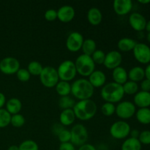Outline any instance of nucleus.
I'll list each match as a JSON object with an SVG mask.
<instances>
[{
  "mask_svg": "<svg viewBox=\"0 0 150 150\" xmlns=\"http://www.w3.org/2000/svg\"><path fill=\"white\" fill-rule=\"evenodd\" d=\"M144 73H145V79L150 81V63L149 64H147L146 68L144 69Z\"/></svg>",
  "mask_w": 150,
  "mask_h": 150,
  "instance_id": "de8ad7c7",
  "label": "nucleus"
},
{
  "mask_svg": "<svg viewBox=\"0 0 150 150\" xmlns=\"http://www.w3.org/2000/svg\"><path fill=\"white\" fill-rule=\"evenodd\" d=\"M133 4L131 0H114L113 9L118 16H126L131 12Z\"/></svg>",
  "mask_w": 150,
  "mask_h": 150,
  "instance_id": "2eb2a0df",
  "label": "nucleus"
},
{
  "mask_svg": "<svg viewBox=\"0 0 150 150\" xmlns=\"http://www.w3.org/2000/svg\"><path fill=\"white\" fill-rule=\"evenodd\" d=\"M131 127L130 125L124 120H119L111 125L110 127V135L115 139H125L130 136Z\"/></svg>",
  "mask_w": 150,
  "mask_h": 150,
  "instance_id": "6e6552de",
  "label": "nucleus"
},
{
  "mask_svg": "<svg viewBox=\"0 0 150 150\" xmlns=\"http://www.w3.org/2000/svg\"><path fill=\"white\" fill-rule=\"evenodd\" d=\"M100 111L105 117H111L113 114H115L116 105L111 103L105 102L101 106Z\"/></svg>",
  "mask_w": 150,
  "mask_h": 150,
  "instance_id": "473e14b6",
  "label": "nucleus"
},
{
  "mask_svg": "<svg viewBox=\"0 0 150 150\" xmlns=\"http://www.w3.org/2000/svg\"><path fill=\"white\" fill-rule=\"evenodd\" d=\"M127 76H128L129 81L136 82V83L141 82L145 79L144 69L140 66L133 67L129 70Z\"/></svg>",
  "mask_w": 150,
  "mask_h": 150,
  "instance_id": "4be33fe9",
  "label": "nucleus"
},
{
  "mask_svg": "<svg viewBox=\"0 0 150 150\" xmlns=\"http://www.w3.org/2000/svg\"><path fill=\"white\" fill-rule=\"evenodd\" d=\"M41 83L46 88H54L59 81L57 70L55 67L46 66L43 67L39 76Z\"/></svg>",
  "mask_w": 150,
  "mask_h": 150,
  "instance_id": "423d86ee",
  "label": "nucleus"
},
{
  "mask_svg": "<svg viewBox=\"0 0 150 150\" xmlns=\"http://www.w3.org/2000/svg\"><path fill=\"white\" fill-rule=\"evenodd\" d=\"M59 150H76V146L71 143V142H67V143H62L60 144Z\"/></svg>",
  "mask_w": 150,
  "mask_h": 150,
  "instance_id": "79ce46f5",
  "label": "nucleus"
},
{
  "mask_svg": "<svg viewBox=\"0 0 150 150\" xmlns=\"http://www.w3.org/2000/svg\"><path fill=\"white\" fill-rule=\"evenodd\" d=\"M128 22L133 30L140 32L145 30L147 21L143 15L137 12H134L129 16Z\"/></svg>",
  "mask_w": 150,
  "mask_h": 150,
  "instance_id": "4468645a",
  "label": "nucleus"
},
{
  "mask_svg": "<svg viewBox=\"0 0 150 150\" xmlns=\"http://www.w3.org/2000/svg\"><path fill=\"white\" fill-rule=\"evenodd\" d=\"M16 77L21 82H27L30 79L31 75L27 69L20 68L16 73Z\"/></svg>",
  "mask_w": 150,
  "mask_h": 150,
  "instance_id": "e433bc0d",
  "label": "nucleus"
},
{
  "mask_svg": "<svg viewBox=\"0 0 150 150\" xmlns=\"http://www.w3.org/2000/svg\"><path fill=\"white\" fill-rule=\"evenodd\" d=\"M60 81L70 82L76 78L77 75L74 62L71 60H64L60 63L57 69Z\"/></svg>",
  "mask_w": 150,
  "mask_h": 150,
  "instance_id": "39448f33",
  "label": "nucleus"
},
{
  "mask_svg": "<svg viewBox=\"0 0 150 150\" xmlns=\"http://www.w3.org/2000/svg\"><path fill=\"white\" fill-rule=\"evenodd\" d=\"M70 131L71 134L70 142L75 146H81L86 144L89 138V134H88L87 129L83 125H75Z\"/></svg>",
  "mask_w": 150,
  "mask_h": 150,
  "instance_id": "0eeeda50",
  "label": "nucleus"
},
{
  "mask_svg": "<svg viewBox=\"0 0 150 150\" xmlns=\"http://www.w3.org/2000/svg\"><path fill=\"white\" fill-rule=\"evenodd\" d=\"M95 88L88 79L81 78L73 82L71 84V94L76 99L79 100L91 99L94 95Z\"/></svg>",
  "mask_w": 150,
  "mask_h": 150,
  "instance_id": "7ed1b4c3",
  "label": "nucleus"
},
{
  "mask_svg": "<svg viewBox=\"0 0 150 150\" xmlns=\"http://www.w3.org/2000/svg\"><path fill=\"white\" fill-rule=\"evenodd\" d=\"M145 29L147 31V32H150V20L146 22V29Z\"/></svg>",
  "mask_w": 150,
  "mask_h": 150,
  "instance_id": "3c124183",
  "label": "nucleus"
},
{
  "mask_svg": "<svg viewBox=\"0 0 150 150\" xmlns=\"http://www.w3.org/2000/svg\"><path fill=\"white\" fill-rule=\"evenodd\" d=\"M7 150H19V147L17 145H11L9 146Z\"/></svg>",
  "mask_w": 150,
  "mask_h": 150,
  "instance_id": "09e8293b",
  "label": "nucleus"
},
{
  "mask_svg": "<svg viewBox=\"0 0 150 150\" xmlns=\"http://www.w3.org/2000/svg\"><path fill=\"white\" fill-rule=\"evenodd\" d=\"M55 89L60 97L68 96L71 94V84L69 82L59 81L56 85Z\"/></svg>",
  "mask_w": 150,
  "mask_h": 150,
  "instance_id": "cd10ccee",
  "label": "nucleus"
},
{
  "mask_svg": "<svg viewBox=\"0 0 150 150\" xmlns=\"http://www.w3.org/2000/svg\"><path fill=\"white\" fill-rule=\"evenodd\" d=\"M76 116L73 109L62 110L59 115V123L64 126H70L74 123Z\"/></svg>",
  "mask_w": 150,
  "mask_h": 150,
  "instance_id": "5701e85b",
  "label": "nucleus"
},
{
  "mask_svg": "<svg viewBox=\"0 0 150 150\" xmlns=\"http://www.w3.org/2000/svg\"><path fill=\"white\" fill-rule=\"evenodd\" d=\"M73 110L76 118L81 121H88L95 116L98 106L92 100H83L76 102Z\"/></svg>",
  "mask_w": 150,
  "mask_h": 150,
  "instance_id": "f257e3e1",
  "label": "nucleus"
},
{
  "mask_svg": "<svg viewBox=\"0 0 150 150\" xmlns=\"http://www.w3.org/2000/svg\"><path fill=\"white\" fill-rule=\"evenodd\" d=\"M25 122H26V120L22 114H17L11 115L10 124L14 127H21L22 126L24 125Z\"/></svg>",
  "mask_w": 150,
  "mask_h": 150,
  "instance_id": "72a5a7b5",
  "label": "nucleus"
},
{
  "mask_svg": "<svg viewBox=\"0 0 150 150\" xmlns=\"http://www.w3.org/2000/svg\"><path fill=\"white\" fill-rule=\"evenodd\" d=\"M100 96L106 103L114 104L121 102L125 96L122 85L114 81L105 83L100 90Z\"/></svg>",
  "mask_w": 150,
  "mask_h": 150,
  "instance_id": "f03ea898",
  "label": "nucleus"
},
{
  "mask_svg": "<svg viewBox=\"0 0 150 150\" xmlns=\"http://www.w3.org/2000/svg\"><path fill=\"white\" fill-rule=\"evenodd\" d=\"M44 18L48 21H54L57 19V10L54 9H48L45 12Z\"/></svg>",
  "mask_w": 150,
  "mask_h": 150,
  "instance_id": "ea45409f",
  "label": "nucleus"
},
{
  "mask_svg": "<svg viewBox=\"0 0 150 150\" xmlns=\"http://www.w3.org/2000/svg\"><path fill=\"white\" fill-rule=\"evenodd\" d=\"M122 88L125 95H135L139 92V86L138 83L131 81H127L122 85Z\"/></svg>",
  "mask_w": 150,
  "mask_h": 150,
  "instance_id": "c85d7f7f",
  "label": "nucleus"
},
{
  "mask_svg": "<svg viewBox=\"0 0 150 150\" xmlns=\"http://www.w3.org/2000/svg\"><path fill=\"white\" fill-rule=\"evenodd\" d=\"M19 69H20V62L15 57H4L0 61V71L4 74H16Z\"/></svg>",
  "mask_w": 150,
  "mask_h": 150,
  "instance_id": "9b49d317",
  "label": "nucleus"
},
{
  "mask_svg": "<svg viewBox=\"0 0 150 150\" xmlns=\"http://www.w3.org/2000/svg\"><path fill=\"white\" fill-rule=\"evenodd\" d=\"M42 64L38 61H32L29 63L27 66V70L30 73L31 76H39L42 73Z\"/></svg>",
  "mask_w": 150,
  "mask_h": 150,
  "instance_id": "c756f323",
  "label": "nucleus"
},
{
  "mask_svg": "<svg viewBox=\"0 0 150 150\" xmlns=\"http://www.w3.org/2000/svg\"><path fill=\"white\" fill-rule=\"evenodd\" d=\"M59 140L62 143H67V142H70L71 140V134H70V131L69 130L64 128V130H62L57 136Z\"/></svg>",
  "mask_w": 150,
  "mask_h": 150,
  "instance_id": "4c0bfd02",
  "label": "nucleus"
},
{
  "mask_svg": "<svg viewBox=\"0 0 150 150\" xmlns=\"http://www.w3.org/2000/svg\"><path fill=\"white\" fill-rule=\"evenodd\" d=\"M76 71L83 77H89L95 70V64L92 57L85 54H81L75 61Z\"/></svg>",
  "mask_w": 150,
  "mask_h": 150,
  "instance_id": "20e7f679",
  "label": "nucleus"
},
{
  "mask_svg": "<svg viewBox=\"0 0 150 150\" xmlns=\"http://www.w3.org/2000/svg\"><path fill=\"white\" fill-rule=\"evenodd\" d=\"M76 104V101L70 95L61 97L59 100V105L62 110L73 109Z\"/></svg>",
  "mask_w": 150,
  "mask_h": 150,
  "instance_id": "7c9ffc66",
  "label": "nucleus"
},
{
  "mask_svg": "<svg viewBox=\"0 0 150 150\" xmlns=\"http://www.w3.org/2000/svg\"><path fill=\"white\" fill-rule=\"evenodd\" d=\"M133 57L137 62L143 64L150 63V47L143 42H137L133 50Z\"/></svg>",
  "mask_w": 150,
  "mask_h": 150,
  "instance_id": "9d476101",
  "label": "nucleus"
},
{
  "mask_svg": "<svg viewBox=\"0 0 150 150\" xmlns=\"http://www.w3.org/2000/svg\"><path fill=\"white\" fill-rule=\"evenodd\" d=\"M142 145L138 139L127 138L123 142L121 150H142Z\"/></svg>",
  "mask_w": 150,
  "mask_h": 150,
  "instance_id": "a878e982",
  "label": "nucleus"
},
{
  "mask_svg": "<svg viewBox=\"0 0 150 150\" xmlns=\"http://www.w3.org/2000/svg\"><path fill=\"white\" fill-rule=\"evenodd\" d=\"M64 126L62 125L60 123L59 124V123H56V124H54V125H53L52 128H51V130H52L53 133L57 136L59 133L62 130H64Z\"/></svg>",
  "mask_w": 150,
  "mask_h": 150,
  "instance_id": "37998d69",
  "label": "nucleus"
},
{
  "mask_svg": "<svg viewBox=\"0 0 150 150\" xmlns=\"http://www.w3.org/2000/svg\"><path fill=\"white\" fill-rule=\"evenodd\" d=\"M137 44L136 40L130 38H121L117 42V47L122 52H128L133 51Z\"/></svg>",
  "mask_w": 150,
  "mask_h": 150,
  "instance_id": "b1692460",
  "label": "nucleus"
},
{
  "mask_svg": "<svg viewBox=\"0 0 150 150\" xmlns=\"http://www.w3.org/2000/svg\"><path fill=\"white\" fill-rule=\"evenodd\" d=\"M78 150H97L96 147L93 146L92 144H85L82 145V146H79V149Z\"/></svg>",
  "mask_w": 150,
  "mask_h": 150,
  "instance_id": "c03bdc74",
  "label": "nucleus"
},
{
  "mask_svg": "<svg viewBox=\"0 0 150 150\" xmlns=\"http://www.w3.org/2000/svg\"><path fill=\"white\" fill-rule=\"evenodd\" d=\"M133 103L136 107L139 108H149L150 107V92L139 91L133 98Z\"/></svg>",
  "mask_w": 150,
  "mask_h": 150,
  "instance_id": "f3484780",
  "label": "nucleus"
},
{
  "mask_svg": "<svg viewBox=\"0 0 150 150\" xmlns=\"http://www.w3.org/2000/svg\"><path fill=\"white\" fill-rule=\"evenodd\" d=\"M140 87L142 90L144 92H150V81L144 79L142 81H141Z\"/></svg>",
  "mask_w": 150,
  "mask_h": 150,
  "instance_id": "a19ab883",
  "label": "nucleus"
},
{
  "mask_svg": "<svg viewBox=\"0 0 150 150\" xmlns=\"http://www.w3.org/2000/svg\"><path fill=\"white\" fill-rule=\"evenodd\" d=\"M83 54L91 57L94 52L97 50L96 42L93 39L88 38L83 40V45L81 47Z\"/></svg>",
  "mask_w": 150,
  "mask_h": 150,
  "instance_id": "bb28decb",
  "label": "nucleus"
},
{
  "mask_svg": "<svg viewBox=\"0 0 150 150\" xmlns=\"http://www.w3.org/2000/svg\"><path fill=\"white\" fill-rule=\"evenodd\" d=\"M136 105L130 101H121L116 105V114L119 118L124 121L132 118L136 114Z\"/></svg>",
  "mask_w": 150,
  "mask_h": 150,
  "instance_id": "1a4fd4ad",
  "label": "nucleus"
},
{
  "mask_svg": "<svg viewBox=\"0 0 150 150\" xmlns=\"http://www.w3.org/2000/svg\"><path fill=\"white\" fill-rule=\"evenodd\" d=\"M86 18L88 22L92 26H98L102 22L103 14L97 7H92L87 12Z\"/></svg>",
  "mask_w": 150,
  "mask_h": 150,
  "instance_id": "6ab92c4d",
  "label": "nucleus"
},
{
  "mask_svg": "<svg viewBox=\"0 0 150 150\" xmlns=\"http://www.w3.org/2000/svg\"><path fill=\"white\" fill-rule=\"evenodd\" d=\"M88 81L94 88H100L105 84L106 76L102 70H95L89 76Z\"/></svg>",
  "mask_w": 150,
  "mask_h": 150,
  "instance_id": "a211bd4d",
  "label": "nucleus"
},
{
  "mask_svg": "<svg viewBox=\"0 0 150 150\" xmlns=\"http://www.w3.org/2000/svg\"><path fill=\"white\" fill-rule=\"evenodd\" d=\"M122 62V55L120 51L113 50L105 54L103 64L108 70H113L114 69L120 67Z\"/></svg>",
  "mask_w": 150,
  "mask_h": 150,
  "instance_id": "ddd939ff",
  "label": "nucleus"
},
{
  "mask_svg": "<svg viewBox=\"0 0 150 150\" xmlns=\"http://www.w3.org/2000/svg\"><path fill=\"white\" fill-rule=\"evenodd\" d=\"M76 11L70 5H63L57 10V19L62 23H69L73 20Z\"/></svg>",
  "mask_w": 150,
  "mask_h": 150,
  "instance_id": "dca6fc26",
  "label": "nucleus"
},
{
  "mask_svg": "<svg viewBox=\"0 0 150 150\" xmlns=\"http://www.w3.org/2000/svg\"><path fill=\"white\" fill-rule=\"evenodd\" d=\"M146 39H147L148 42L150 43V32H148L147 35H146Z\"/></svg>",
  "mask_w": 150,
  "mask_h": 150,
  "instance_id": "603ef678",
  "label": "nucleus"
},
{
  "mask_svg": "<svg viewBox=\"0 0 150 150\" xmlns=\"http://www.w3.org/2000/svg\"><path fill=\"white\" fill-rule=\"evenodd\" d=\"M5 109L10 115L20 114L22 109V103L18 98H12L6 102Z\"/></svg>",
  "mask_w": 150,
  "mask_h": 150,
  "instance_id": "412c9836",
  "label": "nucleus"
},
{
  "mask_svg": "<svg viewBox=\"0 0 150 150\" xmlns=\"http://www.w3.org/2000/svg\"><path fill=\"white\" fill-rule=\"evenodd\" d=\"M19 150H39V146L37 142L33 140H25L18 146Z\"/></svg>",
  "mask_w": 150,
  "mask_h": 150,
  "instance_id": "c9c22d12",
  "label": "nucleus"
},
{
  "mask_svg": "<svg viewBox=\"0 0 150 150\" xmlns=\"http://www.w3.org/2000/svg\"><path fill=\"white\" fill-rule=\"evenodd\" d=\"M92 60L95 62V65L98 64V65H101V64H103L104 61H105V54L103 51L100 49H97L95 52L92 54V55L91 56Z\"/></svg>",
  "mask_w": 150,
  "mask_h": 150,
  "instance_id": "f704fd0d",
  "label": "nucleus"
},
{
  "mask_svg": "<svg viewBox=\"0 0 150 150\" xmlns=\"http://www.w3.org/2000/svg\"><path fill=\"white\" fill-rule=\"evenodd\" d=\"M138 2L142 4H147L150 3V0H139Z\"/></svg>",
  "mask_w": 150,
  "mask_h": 150,
  "instance_id": "8fccbe9b",
  "label": "nucleus"
},
{
  "mask_svg": "<svg viewBox=\"0 0 150 150\" xmlns=\"http://www.w3.org/2000/svg\"><path fill=\"white\" fill-rule=\"evenodd\" d=\"M139 141L140 143L144 145L150 144V130H144L141 132L139 136Z\"/></svg>",
  "mask_w": 150,
  "mask_h": 150,
  "instance_id": "58836bf2",
  "label": "nucleus"
},
{
  "mask_svg": "<svg viewBox=\"0 0 150 150\" xmlns=\"http://www.w3.org/2000/svg\"><path fill=\"white\" fill-rule=\"evenodd\" d=\"M136 117L137 121L142 125L150 124V108H139L136 110Z\"/></svg>",
  "mask_w": 150,
  "mask_h": 150,
  "instance_id": "393cba45",
  "label": "nucleus"
},
{
  "mask_svg": "<svg viewBox=\"0 0 150 150\" xmlns=\"http://www.w3.org/2000/svg\"><path fill=\"white\" fill-rule=\"evenodd\" d=\"M11 115L5 108L0 109V128H4L10 124Z\"/></svg>",
  "mask_w": 150,
  "mask_h": 150,
  "instance_id": "2f4dec72",
  "label": "nucleus"
},
{
  "mask_svg": "<svg viewBox=\"0 0 150 150\" xmlns=\"http://www.w3.org/2000/svg\"><path fill=\"white\" fill-rule=\"evenodd\" d=\"M83 40L84 38L80 32H71L69 34L66 40V48L70 52H78L81 49Z\"/></svg>",
  "mask_w": 150,
  "mask_h": 150,
  "instance_id": "f8f14e48",
  "label": "nucleus"
},
{
  "mask_svg": "<svg viewBox=\"0 0 150 150\" xmlns=\"http://www.w3.org/2000/svg\"><path fill=\"white\" fill-rule=\"evenodd\" d=\"M6 102H7V100H6L5 95L2 92H0V109L3 108V107L5 105Z\"/></svg>",
  "mask_w": 150,
  "mask_h": 150,
  "instance_id": "49530a36",
  "label": "nucleus"
},
{
  "mask_svg": "<svg viewBox=\"0 0 150 150\" xmlns=\"http://www.w3.org/2000/svg\"><path fill=\"white\" fill-rule=\"evenodd\" d=\"M141 132L137 129H133V130H130V138H133V139H139V136L140 135Z\"/></svg>",
  "mask_w": 150,
  "mask_h": 150,
  "instance_id": "a18cd8bd",
  "label": "nucleus"
},
{
  "mask_svg": "<svg viewBox=\"0 0 150 150\" xmlns=\"http://www.w3.org/2000/svg\"><path fill=\"white\" fill-rule=\"evenodd\" d=\"M112 78L114 82L120 85H123L128 81L127 70L121 66L112 70Z\"/></svg>",
  "mask_w": 150,
  "mask_h": 150,
  "instance_id": "aec40b11",
  "label": "nucleus"
}]
</instances>
